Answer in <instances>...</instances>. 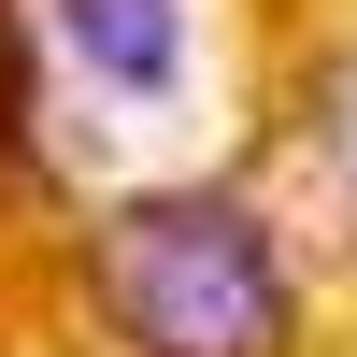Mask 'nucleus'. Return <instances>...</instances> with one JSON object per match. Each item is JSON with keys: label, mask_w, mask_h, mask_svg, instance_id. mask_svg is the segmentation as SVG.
Masks as SVG:
<instances>
[{"label": "nucleus", "mask_w": 357, "mask_h": 357, "mask_svg": "<svg viewBox=\"0 0 357 357\" xmlns=\"http://www.w3.org/2000/svg\"><path fill=\"white\" fill-rule=\"evenodd\" d=\"M57 43H72V72L158 100L172 57H186V0H57Z\"/></svg>", "instance_id": "nucleus-2"}, {"label": "nucleus", "mask_w": 357, "mask_h": 357, "mask_svg": "<svg viewBox=\"0 0 357 357\" xmlns=\"http://www.w3.org/2000/svg\"><path fill=\"white\" fill-rule=\"evenodd\" d=\"M86 314L129 357H301V272L243 186H129L72 243Z\"/></svg>", "instance_id": "nucleus-1"}, {"label": "nucleus", "mask_w": 357, "mask_h": 357, "mask_svg": "<svg viewBox=\"0 0 357 357\" xmlns=\"http://www.w3.org/2000/svg\"><path fill=\"white\" fill-rule=\"evenodd\" d=\"M314 129H329V158H343V186H357V57L329 72V114H314Z\"/></svg>", "instance_id": "nucleus-3"}]
</instances>
